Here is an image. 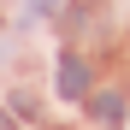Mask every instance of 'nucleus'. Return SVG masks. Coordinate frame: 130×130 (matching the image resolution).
Masks as SVG:
<instances>
[{"instance_id":"nucleus-1","label":"nucleus","mask_w":130,"mask_h":130,"mask_svg":"<svg viewBox=\"0 0 130 130\" xmlns=\"http://www.w3.org/2000/svg\"><path fill=\"white\" fill-rule=\"evenodd\" d=\"M53 83H59V101H83L89 95V65H83L77 53H65L59 71H53Z\"/></svg>"},{"instance_id":"nucleus-2","label":"nucleus","mask_w":130,"mask_h":130,"mask_svg":"<svg viewBox=\"0 0 130 130\" xmlns=\"http://www.w3.org/2000/svg\"><path fill=\"white\" fill-rule=\"evenodd\" d=\"M89 112H95L101 124H118V118H124V95H112V89L95 95V101H89Z\"/></svg>"},{"instance_id":"nucleus-3","label":"nucleus","mask_w":130,"mask_h":130,"mask_svg":"<svg viewBox=\"0 0 130 130\" xmlns=\"http://www.w3.org/2000/svg\"><path fill=\"white\" fill-rule=\"evenodd\" d=\"M53 12V0H30V12H24V24H36V18H47Z\"/></svg>"}]
</instances>
